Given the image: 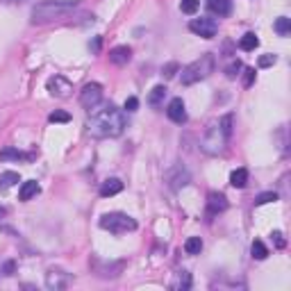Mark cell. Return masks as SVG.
<instances>
[{
	"mask_svg": "<svg viewBox=\"0 0 291 291\" xmlns=\"http://www.w3.org/2000/svg\"><path fill=\"white\" fill-rule=\"evenodd\" d=\"M257 46H259V39H257V34H253V32L243 34V37H241V41H239V48H241V50H246V53L255 50Z\"/></svg>",
	"mask_w": 291,
	"mask_h": 291,
	"instance_id": "21",
	"label": "cell"
},
{
	"mask_svg": "<svg viewBox=\"0 0 291 291\" xmlns=\"http://www.w3.org/2000/svg\"><path fill=\"white\" fill-rule=\"evenodd\" d=\"M125 109H128V112H137V109H139V100H137L135 96H130L128 100H125Z\"/></svg>",
	"mask_w": 291,
	"mask_h": 291,
	"instance_id": "32",
	"label": "cell"
},
{
	"mask_svg": "<svg viewBox=\"0 0 291 291\" xmlns=\"http://www.w3.org/2000/svg\"><path fill=\"white\" fill-rule=\"evenodd\" d=\"M41 191V187H39V182H34V180H27V182L21 184V191H18V198L25 203V200L34 198V196Z\"/></svg>",
	"mask_w": 291,
	"mask_h": 291,
	"instance_id": "16",
	"label": "cell"
},
{
	"mask_svg": "<svg viewBox=\"0 0 291 291\" xmlns=\"http://www.w3.org/2000/svg\"><path fill=\"white\" fill-rule=\"evenodd\" d=\"M164 96H166V86L157 84L155 89L150 91V96H148V105H150V107H159V105H162V100H164Z\"/></svg>",
	"mask_w": 291,
	"mask_h": 291,
	"instance_id": "20",
	"label": "cell"
},
{
	"mask_svg": "<svg viewBox=\"0 0 291 291\" xmlns=\"http://www.w3.org/2000/svg\"><path fill=\"white\" fill-rule=\"evenodd\" d=\"M207 9L216 16H227L232 11V0H207Z\"/></svg>",
	"mask_w": 291,
	"mask_h": 291,
	"instance_id": "14",
	"label": "cell"
},
{
	"mask_svg": "<svg viewBox=\"0 0 291 291\" xmlns=\"http://www.w3.org/2000/svg\"><path fill=\"white\" fill-rule=\"evenodd\" d=\"M214 69H216L214 55L212 53L200 55L196 62H191L189 66H184L182 69V84L189 86V84H196V82L205 80V77H210L212 73H214Z\"/></svg>",
	"mask_w": 291,
	"mask_h": 291,
	"instance_id": "3",
	"label": "cell"
},
{
	"mask_svg": "<svg viewBox=\"0 0 291 291\" xmlns=\"http://www.w3.org/2000/svg\"><path fill=\"white\" fill-rule=\"evenodd\" d=\"M275 62H278V57H275V55H262L257 64L262 66V69H266V66H273Z\"/></svg>",
	"mask_w": 291,
	"mask_h": 291,
	"instance_id": "29",
	"label": "cell"
},
{
	"mask_svg": "<svg viewBox=\"0 0 291 291\" xmlns=\"http://www.w3.org/2000/svg\"><path fill=\"white\" fill-rule=\"evenodd\" d=\"M7 214V210H5V207H0V216H5Z\"/></svg>",
	"mask_w": 291,
	"mask_h": 291,
	"instance_id": "37",
	"label": "cell"
},
{
	"mask_svg": "<svg viewBox=\"0 0 291 291\" xmlns=\"http://www.w3.org/2000/svg\"><path fill=\"white\" fill-rule=\"evenodd\" d=\"M241 69H243V66H241V62H239V60H234V62H232V64L225 69V75L230 77V80H234V77L239 75V71H241Z\"/></svg>",
	"mask_w": 291,
	"mask_h": 291,
	"instance_id": "28",
	"label": "cell"
},
{
	"mask_svg": "<svg viewBox=\"0 0 291 291\" xmlns=\"http://www.w3.org/2000/svg\"><path fill=\"white\" fill-rule=\"evenodd\" d=\"M271 237H273V241H275V246H278V248H285V237H282V232L275 230Z\"/></svg>",
	"mask_w": 291,
	"mask_h": 291,
	"instance_id": "34",
	"label": "cell"
},
{
	"mask_svg": "<svg viewBox=\"0 0 291 291\" xmlns=\"http://www.w3.org/2000/svg\"><path fill=\"white\" fill-rule=\"evenodd\" d=\"M25 152H21L18 148H11V146L0 150V162H18V159H25Z\"/></svg>",
	"mask_w": 291,
	"mask_h": 291,
	"instance_id": "17",
	"label": "cell"
},
{
	"mask_svg": "<svg viewBox=\"0 0 291 291\" xmlns=\"http://www.w3.org/2000/svg\"><path fill=\"white\" fill-rule=\"evenodd\" d=\"M227 210V200L223 194H216V191H212L210 196H207V216H216L218 212H225Z\"/></svg>",
	"mask_w": 291,
	"mask_h": 291,
	"instance_id": "12",
	"label": "cell"
},
{
	"mask_svg": "<svg viewBox=\"0 0 291 291\" xmlns=\"http://www.w3.org/2000/svg\"><path fill=\"white\" fill-rule=\"evenodd\" d=\"M243 73H246V75H243V84L250 86V84L255 82V71H253V69H246Z\"/></svg>",
	"mask_w": 291,
	"mask_h": 291,
	"instance_id": "33",
	"label": "cell"
},
{
	"mask_svg": "<svg viewBox=\"0 0 291 291\" xmlns=\"http://www.w3.org/2000/svg\"><path fill=\"white\" fill-rule=\"evenodd\" d=\"M48 91H50V96H55V98H69L71 93H73V84H71L64 75H53L48 80Z\"/></svg>",
	"mask_w": 291,
	"mask_h": 291,
	"instance_id": "8",
	"label": "cell"
},
{
	"mask_svg": "<svg viewBox=\"0 0 291 291\" xmlns=\"http://www.w3.org/2000/svg\"><path fill=\"white\" fill-rule=\"evenodd\" d=\"M16 182H21L18 173L16 171H5L2 175H0V191H7V189L14 187Z\"/></svg>",
	"mask_w": 291,
	"mask_h": 291,
	"instance_id": "19",
	"label": "cell"
},
{
	"mask_svg": "<svg viewBox=\"0 0 291 291\" xmlns=\"http://www.w3.org/2000/svg\"><path fill=\"white\" fill-rule=\"evenodd\" d=\"M189 30L203 39H214L216 32H218V25L212 18H194V21L189 23Z\"/></svg>",
	"mask_w": 291,
	"mask_h": 291,
	"instance_id": "7",
	"label": "cell"
},
{
	"mask_svg": "<svg viewBox=\"0 0 291 291\" xmlns=\"http://www.w3.org/2000/svg\"><path fill=\"white\" fill-rule=\"evenodd\" d=\"M125 130V116L116 105H105V107L91 109L89 119H86V132L93 139H114L121 137Z\"/></svg>",
	"mask_w": 291,
	"mask_h": 291,
	"instance_id": "1",
	"label": "cell"
},
{
	"mask_svg": "<svg viewBox=\"0 0 291 291\" xmlns=\"http://www.w3.org/2000/svg\"><path fill=\"white\" fill-rule=\"evenodd\" d=\"M230 184L234 189H243L246 184H248V171H246V168H237V171H232Z\"/></svg>",
	"mask_w": 291,
	"mask_h": 291,
	"instance_id": "18",
	"label": "cell"
},
{
	"mask_svg": "<svg viewBox=\"0 0 291 291\" xmlns=\"http://www.w3.org/2000/svg\"><path fill=\"white\" fill-rule=\"evenodd\" d=\"M48 121H50V123H69V121H71V114H66V112H53L48 116Z\"/></svg>",
	"mask_w": 291,
	"mask_h": 291,
	"instance_id": "27",
	"label": "cell"
},
{
	"mask_svg": "<svg viewBox=\"0 0 291 291\" xmlns=\"http://www.w3.org/2000/svg\"><path fill=\"white\" fill-rule=\"evenodd\" d=\"M123 191V182H121L119 178H109L103 182V187H100V196L103 198H109V196H116Z\"/></svg>",
	"mask_w": 291,
	"mask_h": 291,
	"instance_id": "15",
	"label": "cell"
},
{
	"mask_svg": "<svg viewBox=\"0 0 291 291\" xmlns=\"http://www.w3.org/2000/svg\"><path fill=\"white\" fill-rule=\"evenodd\" d=\"M166 182L171 184L173 189H182V187H187V184L191 182V175H189V173L178 164V166H173L171 171L166 173Z\"/></svg>",
	"mask_w": 291,
	"mask_h": 291,
	"instance_id": "11",
	"label": "cell"
},
{
	"mask_svg": "<svg viewBox=\"0 0 291 291\" xmlns=\"http://www.w3.org/2000/svg\"><path fill=\"white\" fill-rule=\"evenodd\" d=\"M200 250H203V239L200 237H189L184 241V253L187 255H200Z\"/></svg>",
	"mask_w": 291,
	"mask_h": 291,
	"instance_id": "22",
	"label": "cell"
},
{
	"mask_svg": "<svg viewBox=\"0 0 291 291\" xmlns=\"http://www.w3.org/2000/svg\"><path fill=\"white\" fill-rule=\"evenodd\" d=\"M273 30L280 34V37H289V32H291V18L280 16L278 21L273 23Z\"/></svg>",
	"mask_w": 291,
	"mask_h": 291,
	"instance_id": "23",
	"label": "cell"
},
{
	"mask_svg": "<svg viewBox=\"0 0 291 291\" xmlns=\"http://www.w3.org/2000/svg\"><path fill=\"white\" fill-rule=\"evenodd\" d=\"M198 7H200L198 0H182V2H180L182 14H196V11H198Z\"/></svg>",
	"mask_w": 291,
	"mask_h": 291,
	"instance_id": "25",
	"label": "cell"
},
{
	"mask_svg": "<svg viewBox=\"0 0 291 291\" xmlns=\"http://www.w3.org/2000/svg\"><path fill=\"white\" fill-rule=\"evenodd\" d=\"M100 43H103V39H100V37L93 39V43H91V50H93V53H98V50H100Z\"/></svg>",
	"mask_w": 291,
	"mask_h": 291,
	"instance_id": "36",
	"label": "cell"
},
{
	"mask_svg": "<svg viewBox=\"0 0 291 291\" xmlns=\"http://www.w3.org/2000/svg\"><path fill=\"white\" fill-rule=\"evenodd\" d=\"M178 287L180 289H189V287H191V275L182 271V273H180V280H178Z\"/></svg>",
	"mask_w": 291,
	"mask_h": 291,
	"instance_id": "30",
	"label": "cell"
},
{
	"mask_svg": "<svg viewBox=\"0 0 291 291\" xmlns=\"http://www.w3.org/2000/svg\"><path fill=\"white\" fill-rule=\"evenodd\" d=\"M175 71H178V64L173 62V64H168L166 69H164V75H166V77H173V75H175Z\"/></svg>",
	"mask_w": 291,
	"mask_h": 291,
	"instance_id": "35",
	"label": "cell"
},
{
	"mask_svg": "<svg viewBox=\"0 0 291 291\" xmlns=\"http://www.w3.org/2000/svg\"><path fill=\"white\" fill-rule=\"evenodd\" d=\"M130 60H132V48H128V46H116L109 50V62L114 66H125L130 64Z\"/></svg>",
	"mask_w": 291,
	"mask_h": 291,
	"instance_id": "13",
	"label": "cell"
},
{
	"mask_svg": "<svg viewBox=\"0 0 291 291\" xmlns=\"http://www.w3.org/2000/svg\"><path fill=\"white\" fill-rule=\"evenodd\" d=\"M166 114H168V119L173 121V123H187V107H184V100L182 98H173L171 103H168L166 107Z\"/></svg>",
	"mask_w": 291,
	"mask_h": 291,
	"instance_id": "10",
	"label": "cell"
},
{
	"mask_svg": "<svg viewBox=\"0 0 291 291\" xmlns=\"http://www.w3.org/2000/svg\"><path fill=\"white\" fill-rule=\"evenodd\" d=\"M278 200V194L275 191H264V194H259L255 198V205H266V203H275Z\"/></svg>",
	"mask_w": 291,
	"mask_h": 291,
	"instance_id": "26",
	"label": "cell"
},
{
	"mask_svg": "<svg viewBox=\"0 0 291 291\" xmlns=\"http://www.w3.org/2000/svg\"><path fill=\"white\" fill-rule=\"evenodd\" d=\"M69 285H71V275L64 273V271L50 269L48 273H46V287H48V289L60 291V289H66Z\"/></svg>",
	"mask_w": 291,
	"mask_h": 291,
	"instance_id": "9",
	"label": "cell"
},
{
	"mask_svg": "<svg viewBox=\"0 0 291 291\" xmlns=\"http://www.w3.org/2000/svg\"><path fill=\"white\" fill-rule=\"evenodd\" d=\"M2 2H23V0H2Z\"/></svg>",
	"mask_w": 291,
	"mask_h": 291,
	"instance_id": "38",
	"label": "cell"
},
{
	"mask_svg": "<svg viewBox=\"0 0 291 291\" xmlns=\"http://www.w3.org/2000/svg\"><path fill=\"white\" fill-rule=\"evenodd\" d=\"M253 257L255 259H266L269 257V248L264 246V241H259V239H255L253 241Z\"/></svg>",
	"mask_w": 291,
	"mask_h": 291,
	"instance_id": "24",
	"label": "cell"
},
{
	"mask_svg": "<svg viewBox=\"0 0 291 291\" xmlns=\"http://www.w3.org/2000/svg\"><path fill=\"white\" fill-rule=\"evenodd\" d=\"M77 7V0H43L32 9V18L30 21L34 25H43V23H53L66 18L71 11Z\"/></svg>",
	"mask_w": 291,
	"mask_h": 291,
	"instance_id": "2",
	"label": "cell"
},
{
	"mask_svg": "<svg viewBox=\"0 0 291 291\" xmlns=\"http://www.w3.org/2000/svg\"><path fill=\"white\" fill-rule=\"evenodd\" d=\"M100 100H103V86L98 84V82L86 84L84 89L80 91V105L84 109H89V112H91L93 107H98V105H100Z\"/></svg>",
	"mask_w": 291,
	"mask_h": 291,
	"instance_id": "6",
	"label": "cell"
},
{
	"mask_svg": "<svg viewBox=\"0 0 291 291\" xmlns=\"http://www.w3.org/2000/svg\"><path fill=\"white\" fill-rule=\"evenodd\" d=\"M98 225L103 230H109L112 234H123V232H135L137 230V221L132 216L123 214V212H109V214H103Z\"/></svg>",
	"mask_w": 291,
	"mask_h": 291,
	"instance_id": "4",
	"label": "cell"
},
{
	"mask_svg": "<svg viewBox=\"0 0 291 291\" xmlns=\"http://www.w3.org/2000/svg\"><path fill=\"white\" fill-rule=\"evenodd\" d=\"M14 271H16V264H14V262H5V264H2V269H0V273L2 275H14Z\"/></svg>",
	"mask_w": 291,
	"mask_h": 291,
	"instance_id": "31",
	"label": "cell"
},
{
	"mask_svg": "<svg viewBox=\"0 0 291 291\" xmlns=\"http://www.w3.org/2000/svg\"><path fill=\"white\" fill-rule=\"evenodd\" d=\"M227 139H230V137L223 132L221 123H214L207 130V135L203 137V141H200V150L207 152V155H218V152H223Z\"/></svg>",
	"mask_w": 291,
	"mask_h": 291,
	"instance_id": "5",
	"label": "cell"
}]
</instances>
